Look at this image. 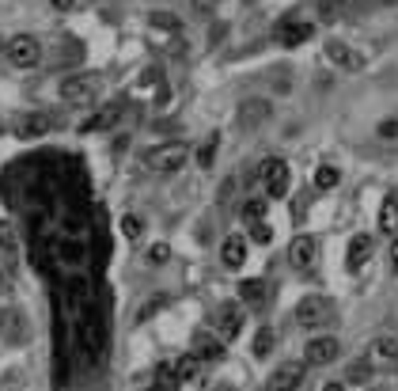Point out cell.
<instances>
[{
  "label": "cell",
  "instance_id": "cell-1",
  "mask_svg": "<svg viewBox=\"0 0 398 391\" xmlns=\"http://www.w3.org/2000/svg\"><path fill=\"white\" fill-rule=\"evenodd\" d=\"M186 160H190V144L182 141H167L145 152V167H152V171H179V167H186Z\"/></svg>",
  "mask_w": 398,
  "mask_h": 391
},
{
  "label": "cell",
  "instance_id": "cell-2",
  "mask_svg": "<svg viewBox=\"0 0 398 391\" xmlns=\"http://www.w3.org/2000/svg\"><path fill=\"white\" fill-rule=\"evenodd\" d=\"M4 58L16 65V69H31V65L42 61V42L35 35H12L4 42Z\"/></svg>",
  "mask_w": 398,
  "mask_h": 391
},
{
  "label": "cell",
  "instance_id": "cell-3",
  "mask_svg": "<svg viewBox=\"0 0 398 391\" xmlns=\"http://www.w3.org/2000/svg\"><path fill=\"white\" fill-rule=\"evenodd\" d=\"M99 95V76L95 73H76L69 80H61V99L72 107H87Z\"/></svg>",
  "mask_w": 398,
  "mask_h": 391
},
{
  "label": "cell",
  "instance_id": "cell-4",
  "mask_svg": "<svg viewBox=\"0 0 398 391\" xmlns=\"http://www.w3.org/2000/svg\"><path fill=\"white\" fill-rule=\"evenodd\" d=\"M258 178L265 183V194H270V198H284V194H289V178H292V175H289V164L277 160V156L262 160Z\"/></svg>",
  "mask_w": 398,
  "mask_h": 391
},
{
  "label": "cell",
  "instance_id": "cell-5",
  "mask_svg": "<svg viewBox=\"0 0 398 391\" xmlns=\"http://www.w3.org/2000/svg\"><path fill=\"white\" fill-rule=\"evenodd\" d=\"M80 346H84V353H87V361L99 365L103 361V327H99V316L95 311H84L80 316Z\"/></svg>",
  "mask_w": 398,
  "mask_h": 391
},
{
  "label": "cell",
  "instance_id": "cell-6",
  "mask_svg": "<svg viewBox=\"0 0 398 391\" xmlns=\"http://www.w3.org/2000/svg\"><path fill=\"white\" fill-rule=\"evenodd\" d=\"M330 316H334V304H330L326 296H304L300 304H296V323H300V327H323Z\"/></svg>",
  "mask_w": 398,
  "mask_h": 391
},
{
  "label": "cell",
  "instance_id": "cell-7",
  "mask_svg": "<svg viewBox=\"0 0 398 391\" xmlns=\"http://www.w3.org/2000/svg\"><path fill=\"white\" fill-rule=\"evenodd\" d=\"M304 373H307V361H284L270 376V391H296L304 384Z\"/></svg>",
  "mask_w": 398,
  "mask_h": 391
},
{
  "label": "cell",
  "instance_id": "cell-8",
  "mask_svg": "<svg viewBox=\"0 0 398 391\" xmlns=\"http://www.w3.org/2000/svg\"><path fill=\"white\" fill-rule=\"evenodd\" d=\"M364 357H368L372 368H394L398 365V338H391V334H387V338H375Z\"/></svg>",
  "mask_w": 398,
  "mask_h": 391
},
{
  "label": "cell",
  "instance_id": "cell-9",
  "mask_svg": "<svg viewBox=\"0 0 398 391\" xmlns=\"http://www.w3.org/2000/svg\"><path fill=\"white\" fill-rule=\"evenodd\" d=\"M341 353V342L338 338H311L304 350V361L307 365H334Z\"/></svg>",
  "mask_w": 398,
  "mask_h": 391
},
{
  "label": "cell",
  "instance_id": "cell-10",
  "mask_svg": "<svg viewBox=\"0 0 398 391\" xmlns=\"http://www.w3.org/2000/svg\"><path fill=\"white\" fill-rule=\"evenodd\" d=\"M326 58L338 65V69H346V73H360L364 69V58L353 46H346V42H338V38H330L326 42Z\"/></svg>",
  "mask_w": 398,
  "mask_h": 391
},
{
  "label": "cell",
  "instance_id": "cell-11",
  "mask_svg": "<svg viewBox=\"0 0 398 391\" xmlns=\"http://www.w3.org/2000/svg\"><path fill=\"white\" fill-rule=\"evenodd\" d=\"M315 259H319V243L311 236H296L289 243V262L296 266V270H311Z\"/></svg>",
  "mask_w": 398,
  "mask_h": 391
},
{
  "label": "cell",
  "instance_id": "cell-12",
  "mask_svg": "<svg viewBox=\"0 0 398 391\" xmlns=\"http://www.w3.org/2000/svg\"><path fill=\"white\" fill-rule=\"evenodd\" d=\"M239 331H243V308L239 304H220V311H216V334L224 342H231V338H239Z\"/></svg>",
  "mask_w": 398,
  "mask_h": 391
},
{
  "label": "cell",
  "instance_id": "cell-13",
  "mask_svg": "<svg viewBox=\"0 0 398 391\" xmlns=\"http://www.w3.org/2000/svg\"><path fill=\"white\" fill-rule=\"evenodd\" d=\"M190 353H197L201 361H220V357H224V338H220V334H213V331H197Z\"/></svg>",
  "mask_w": 398,
  "mask_h": 391
},
{
  "label": "cell",
  "instance_id": "cell-14",
  "mask_svg": "<svg viewBox=\"0 0 398 391\" xmlns=\"http://www.w3.org/2000/svg\"><path fill=\"white\" fill-rule=\"evenodd\" d=\"M311 35H315V27L304 23V19H284V23L277 27V42H281V46H304Z\"/></svg>",
  "mask_w": 398,
  "mask_h": 391
},
{
  "label": "cell",
  "instance_id": "cell-15",
  "mask_svg": "<svg viewBox=\"0 0 398 391\" xmlns=\"http://www.w3.org/2000/svg\"><path fill=\"white\" fill-rule=\"evenodd\" d=\"M53 259H57L61 266H80L87 259V247H84L80 240L61 236V240H53Z\"/></svg>",
  "mask_w": 398,
  "mask_h": 391
},
{
  "label": "cell",
  "instance_id": "cell-16",
  "mask_svg": "<svg viewBox=\"0 0 398 391\" xmlns=\"http://www.w3.org/2000/svg\"><path fill=\"white\" fill-rule=\"evenodd\" d=\"M265 118H270V103H265V99H247V103L239 107V126L243 129H258Z\"/></svg>",
  "mask_w": 398,
  "mask_h": 391
},
{
  "label": "cell",
  "instance_id": "cell-17",
  "mask_svg": "<svg viewBox=\"0 0 398 391\" xmlns=\"http://www.w3.org/2000/svg\"><path fill=\"white\" fill-rule=\"evenodd\" d=\"M220 259H224L228 270H239V266L247 262V240H243V236H228L224 243H220Z\"/></svg>",
  "mask_w": 398,
  "mask_h": 391
},
{
  "label": "cell",
  "instance_id": "cell-18",
  "mask_svg": "<svg viewBox=\"0 0 398 391\" xmlns=\"http://www.w3.org/2000/svg\"><path fill=\"white\" fill-rule=\"evenodd\" d=\"M239 300L247 308H262L265 300H270V285H265L262 277H247V282L239 285Z\"/></svg>",
  "mask_w": 398,
  "mask_h": 391
},
{
  "label": "cell",
  "instance_id": "cell-19",
  "mask_svg": "<svg viewBox=\"0 0 398 391\" xmlns=\"http://www.w3.org/2000/svg\"><path fill=\"white\" fill-rule=\"evenodd\" d=\"M118 118H121V103H110V107H103L99 114H92L84 122V133H103V129H110V126H118Z\"/></svg>",
  "mask_w": 398,
  "mask_h": 391
},
{
  "label": "cell",
  "instance_id": "cell-20",
  "mask_svg": "<svg viewBox=\"0 0 398 391\" xmlns=\"http://www.w3.org/2000/svg\"><path fill=\"white\" fill-rule=\"evenodd\" d=\"M372 259V236H353V243H349V259H346V266L353 274L360 270L364 262Z\"/></svg>",
  "mask_w": 398,
  "mask_h": 391
},
{
  "label": "cell",
  "instance_id": "cell-21",
  "mask_svg": "<svg viewBox=\"0 0 398 391\" xmlns=\"http://www.w3.org/2000/svg\"><path fill=\"white\" fill-rule=\"evenodd\" d=\"M50 126H53V118L50 114H31V118H23L19 122V137L23 141H35V137H42V133H50Z\"/></svg>",
  "mask_w": 398,
  "mask_h": 391
},
{
  "label": "cell",
  "instance_id": "cell-22",
  "mask_svg": "<svg viewBox=\"0 0 398 391\" xmlns=\"http://www.w3.org/2000/svg\"><path fill=\"white\" fill-rule=\"evenodd\" d=\"M380 232L383 236H394L398 232V198H387L380 205Z\"/></svg>",
  "mask_w": 398,
  "mask_h": 391
},
{
  "label": "cell",
  "instance_id": "cell-23",
  "mask_svg": "<svg viewBox=\"0 0 398 391\" xmlns=\"http://www.w3.org/2000/svg\"><path fill=\"white\" fill-rule=\"evenodd\" d=\"M201 376V357L197 353H186L175 361V380H197Z\"/></svg>",
  "mask_w": 398,
  "mask_h": 391
},
{
  "label": "cell",
  "instance_id": "cell-24",
  "mask_svg": "<svg viewBox=\"0 0 398 391\" xmlns=\"http://www.w3.org/2000/svg\"><path fill=\"white\" fill-rule=\"evenodd\" d=\"M338 183H341V171H338V167L323 164V167L315 171V186H319V190H334Z\"/></svg>",
  "mask_w": 398,
  "mask_h": 391
},
{
  "label": "cell",
  "instance_id": "cell-25",
  "mask_svg": "<svg viewBox=\"0 0 398 391\" xmlns=\"http://www.w3.org/2000/svg\"><path fill=\"white\" fill-rule=\"evenodd\" d=\"M372 373H375V368L368 365V357H360V361H353V365H349L346 380H353V384H368V380H372Z\"/></svg>",
  "mask_w": 398,
  "mask_h": 391
},
{
  "label": "cell",
  "instance_id": "cell-26",
  "mask_svg": "<svg viewBox=\"0 0 398 391\" xmlns=\"http://www.w3.org/2000/svg\"><path fill=\"white\" fill-rule=\"evenodd\" d=\"M243 220L254 225V220H265V198H250L247 205H243Z\"/></svg>",
  "mask_w": 398,
  "mask_h": 391
},
{
  "label": "cell",
  "instance_id": "cell-27",
  "mask_svg": "<svg viewBox=\"0 0 398 391\" xmlns=\"http://www.w3.org/2000/svg\"><path fill=\"white\" fill-rule=\"evenodd\" d=\"M140 232H145V220L140 217H133V213L121 217V236L126 240H140Z\"/></svg>",
  "mask_w": 398,
  "mask_h": 391
},
{
  "label": "cell",
  "instance_id": "cell-28",
  "mask_svg": "<svg viewBox=\"0 0 398 391\" xmlns=\"http://www.w3.org/2000/svg\"><path fill=\"white\" fill-rule=\"evenodd\" d=\"M216 149H220V137L213 133V137H209V141L201 144V149H197V164H201V167H213V156H216Z\"/></svg>",
  "mask_w": 398,
  "mask_h": 391
},
{
  "label": "cell",
  "instance_id": "cell-29",
  "mask_svg": "<svg viewBox=\"0 0 398 391\" xmlns=\"http://www.w3.org/2000/svg\"><path fill=\"white\" fill-rule=\"evenodd\" d=\"M254 353H258V357L273 353V331L270 327H262L258 334H254Z\"/></svg>",
  "mask_w": 398,
  "mask_h": 391
},
{
  "label": "cell",
  "instance_id": "cell-30",
  "mask_svg": "<svg viewBox=\"0 0 398 391\" xmlns=\"http://www.w3.org/2000/svg\"><path fill=\"white\" fill-rule=\"evenodd\" d=\"M380 141H387V144H398V118H387V122H380Z\"/></svg>",
  "mask_w": 398,
  "mask_h": 391
},
{
  "label": "cell",
  "instance_id": "cell-31",
  "mask_svg": "<svg viewBox=\"0 0 398 391\" xmlns=\"http://www.w3.org/2000/svg\"><path fill=\"white\" fill-rule=\"evenodd\" d=\"M152 27H156V31H171V35H175V31H179V19H175L171 12H156V16H152Z\"/></svg>",
  "mask_w": 398,
  "mask_h": 391
},
{
  "label": "cell",
  "instance_id": "cell-32",
  "mask_svg": "<svg viewBox=\"0 0 398 391\" xmlns=\"http://www.w3.org/2000/svg\"><path fill=\"white\" fill-rule=\"evenodd\" d=\"M0 251H16V228L0 220Z\"/></svg>",
  "mask_w": 398,
  "mask_h": 391
},
{
  "label": "cell",
  "instance_id": "cell-33",
  "mask_svg": "<svg viewBox=\"0 0 398 391\" xmlns=\"http://www.w3.org/2000/svg\"><path fill=\"white\" fill-rule=\"evenodd\" d=\"M250 240L254 243H270L273 240V228L265 225V220H254V225H250Z\"/></svg>",
  "mask_w": 398,
  "mask_h": 391
},
{
  "label": "cell",
  "instance_id": "cell-34",
  "mask_svg": "<svg viewBox=\"0 0 398 391\" xmlns=\"http://www.w3.org/2000/svg\"><path fill=\"white\" fill-rule=\"evenodd\" d=\"M216 4H220V0H190L194 16H201V19H209V16H216Z\"/></svg>",
  "mask_w": 398,
  "mask_h": 391
},
{
  "label": "cell",
  "instance_id": "cell-35",
  "mask_svg": "<svg viewBox=\"0 0 398 391\" xmlns=\"http://www.w3.org/2000/svg\"><path fill=\"white\" fill-rule=\"evenodd\" d=\"M167 259H171V247H167V243H156V247L148 251V262H152V266H163Z\"/></svg>",
  "mask_w": 398,
  "mask_h": 391
},
{
  "label": "cell",
  "instance_id": "cell-36",
  "mask_svg": "<svg viewBox=\"0 0 398 391\" xmlns=\"http://www.w3.org/2000/svg\"><path fill=\"white\" fill-rule=\"evenodd\" d=\"M148 391H179V380H163V376H156V384H152Z\"/></svg>",
  "mask_w": 398,
  "mask_h": 391
},
{
  "label": "cell",
  "instance_id": "cell-37",
  "mask_svg": "<svg viewBox=\"0 0 398 391\" xmlns=\"http://www.w3.org/2000/svg\"><path fill=\"white\" fill-rule=\"evenodd\" d=\"M50 4H53V8H57V12H72V8H76V4H80V0H50Z\"/></svg>",
  "mask_w": 398,
  "mask_h": 391
},
{
  "label": "cell",
  "instance_id": "cell-38",
  "mask_svg": "<svg viewBox=\"0 0 398 391\" xmlns=\"http://www.w3.org/2000/svg\"><path fill=\"white\" fill-rule=\"evenodd\" d=\"M387 259H391V270H394V274H398V240H394V243H391V255H387Z\"/></svg>",
  "mask_w": 398,
  "mask_h": 391
},
{
  "label": "cell",
  "instance_id": "cell-39",
  "mask_svg": "<svg viewBox=\"0 0 398 391\" xmlns=\"http://www.w3.org/2000/svg\"><path fill=\"white\" fill-rule=\"evenodd\" d=\"M330 4H338V8H349V4H357V0H330Z\"/></svg>",
  "mask_w": 398,
  "mask_h": 391
},
{
  "label": "cell",
  "instance_id": "cell-40",
  "mask_svg": "<svg viewBox=\"0 0 398 391\" xmlns=\"http://www.w3.org/2000/svg\"><path fill=\"white\" fill-rule=\"evenodd\" d=\"M323 391H346V387H341V384H326Z\"/></svg>",
  "mask_w": 398,
  "mask_h": 391
},
{
  "label": "cell",
  "instance_id": "cell-41",
  "mask_svg": "<svg viewBox=\"0 0 398 391\" xmlns=\"http://www.w3.org/2000/svg\"><path fill=\"white\" fill-rule=\"evenodd\" d=\"M0 289H4V277H0Z\"/></svg>",
  "mask_w": 398,
  "mask_h": 391
},
{
  "label": "cell",
  "instance_id": "cell-42",
  "mask_svg": "<svg viewBox=\"0 0 398 391\" xmlns=\"http://www.w3.org/2000/svg\"><path fill=\"white\" fill-rule=\"evenodd\" d=\"M383 4H394V0H383Z\"/></svg>",
  "mask_w": 398,
  "mask_h": 391
}]
</instances>
